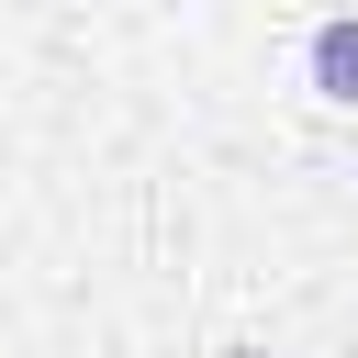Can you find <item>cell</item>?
I'll use <instances>...</instances> for the list:
<instances>
[{
    "label": "cell",
    "mask_w": 358,
    "mask_h": 358,
    "mask_svg": "<svg viewBox=\"0 0 358 358\" xmlns=\"http://www.w3.org/2000/svg\"><path fill=\"white\" fill-rule=\"evenodd\" d=\"M302 78H313V101L358 112V11H324V22L302 34Z\"/></svg>",
    "instance_id": "6da1fadb"
}]
</instances>
